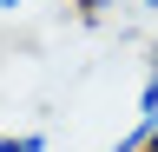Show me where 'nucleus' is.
I'll list each match as a JSON object with an SVG mask.
<instances>
[{
	"mask_svg": "<svg viewBox=\"0 0 158 152\" xmlns=\"http://www.w3.org/2000/svg\"><path fill=\"white\" fill-rule=\"evenodd\" d=\"M138 119H158V40L145 53V80H138Z\"/></svg>",
	"mask_w": 158,
	"mask_h": 152,
	"instance_id": "nucleus-1",
	"label": "nucleus"
},
{
	"mask_svg": "<svg viewBox=\"0 0 158 152\" xmlns=\"http://www.w3.org/2000/svg\"><path fill=\"white\" fill-rule=\"evenodd\" d=\"M145 152H158V132H152V145H145Z\"/></svg>",
	"mask_w": 158,
	"mask_h": 152,
	"instance_id": "nucleus-7",
	"label": "nucleus"
},
{
	"mask_svg": "<svg viewBox=\"0 0 158 152\" xmlns=\"http://www.w3.org/2000/svg\"><path fill=\"white\" fill-rule=\"evenodd\" d=\"M138 7H145V13H152V20H158V0H138Z\"/></svg>",
	"mask_w": 158,
	"mask_h": 152,
	"instance_id": "nucleus-6",
	"label": "nucleus"
},
{
	"mask_svg": "<svg viewBox=\"0 0 158 152\" xmlns=\"http://www.w3.org/2000/svg\"><path fill=\"white\" fill-rule=\"evenodd\" d=\"M0 152H46V132H7Z\"/></svg>",
	"mask_w": 158,
	"mask_h": 152,
	"instance_id": "nucleus-3",
	"label": "nucleus"
},
{
	"mask_svg": "<svg viewBox=\"0 0 158 152\" xmlns=\"http://www.w3.org/2000/svg\"><path fill=\"white\" fill-rule=\"evenodd\" d=\"M112 13V0H79V20H106Z\"/></svg>",
	"mask_w": 158,
	"mask_h": 152,
	"instance_id": "nucleus-4",
	"label": "nucleus"
},
{
	"mask_svg": "<svg viewBox=\"0 0 158 152\" xmlns=\"http://www.w3.org/2000/svg\"><path fill=\"white\" fill-rule=\"evenodd\" d=\"M152 132H158V119H132V132H125L112 152H145V145H152Z\"/></svg>",
	"mask_w": 158,
	"mask_h": 152,
	"instance_id": "nucleus-2",
	"label": "nucleus"
},
{
	"mask_svg": "<svg viewBox=\"0 0 158 152\" xmlns=\"http://www.w3.org/2000/svg\"><path fill=\"white\" fill-rule=\"evenodd\" d=\"M13 7H27V0H0V13H13Z\"/></svg>",
	"mask_w": 158,
	"mask_h": 152,
	"instance_id": "nucleus-5",
	"label": "nucleus"
}]
</instances>
